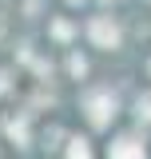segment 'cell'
Returning a JSON list of instances; mask_svg holds the SVG:
<instances>
[{
	"mask_svg": "<svg viewBox=\"0 0 151 159\" xmlns=\"http://www.w3.org/2000/svg\"><path fill=\"white\" fill-rule=\"evenodd\" d=\"M92 32H95L99 40H112V44H115V28H108V24H95Z\"/></svg>",
	"mask_w": 151,
	"mask_h": 159,
	"instance_id": "obj_1",
	"label": "cell"
},
{
	"mask_svg": "<svg viewBox=\"0 0 151 159\" xmlns=\"http://www.w3.org/2000/svg\"><path fill=\"white\" fill-rule=\"evenodd\" d=\"M115 159H135V151H131V147H119V151H115Z\"/></svg>",
	"mask_w": 151,
	"mask_h": 159,
	"instance_id": "obj_2",
	"label": "cell"
},
{
	"mask_svg": "<svg viewBox=\"0 0 151 159\" xmlns=\"http://www.w3.org/2000/svg\"><path fill=\"white\" fill-rule=\"evenodd\" d=\"M72 159H88V147H76V151H72Z\"/></svg>",
	"mask_w": 151,
	"mask_h": 159,
	"instance_id": "obj_3",
	"label": "cell"
}]
</instances>
